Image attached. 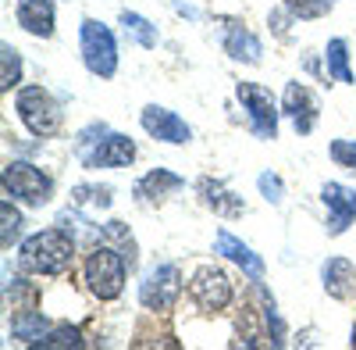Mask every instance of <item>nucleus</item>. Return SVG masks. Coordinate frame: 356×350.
<instances>
[{
    "mask_svg": "<svg viewBox=\"0 0 356 350\" xmlns=\"http://www.w3.org/2000/svg\"><path fill=\"white\" fill-rule=\"evenodd\" d=\"M18 261L25 272H36V275H61L72 268L75 261V240L68 236L65 229H40L33 232L22 250H18Z\"/></svg>",
    "mask_w": 356,
    "mask_h": 350,
    "instance_id": "1",
    "label": "nucleus"
},
{
    "mask_svg": "<svg viewBox=\"0 0 356 350\" xmlns=\"http://www.w3.org/2000/svg\"><path fill=\"white\" fill-rule=\"evenodd\" d=\"M86 282L100 300H118L125 289V254L111 247H93L86 257Z\"/></svg>",
    "mask_w": 356,
    "mask_h": 350,
    "instance_id": "2",
    "label": "nucleus"
},
{
    "mask_svg": "<svg viewBox=\"0 0 356 350\" xmlns=\"http://www.w3.org/2000/svg\"><path fill=\"white\" fill-rule=\"evenodd\" d=\"M15 107H18L22 125L40 139H47V136H54L57 129H61V119H65L61 104H57L43 86H25V90L18 93V100H15Z\"/></svg>",
    "mask_w": 356,
    "mask_h": 350,
    "instance_id": "3",
    "label": "nucleus"
},
{
    "mask_svg": "<svg viewBox=\"0 0 356 350\" xmlns=\"http://www.w3.org/2000/svg\"><path fill=\"white\" fill-rule=\"evenodd\" d=\"M79 43H82V61H86V68L93 75L111 79L118 72V43H114L111 29L104 22L86 18L82 29H79Z\"/></svg>",
    "mask_w": 356,
    "mask_h": 350,
    "instance_id": "4",
    "label": "nucleus"
},
{
    "mask_svg": "<svg viewBox=\"0 0 356 350\" xmlns=\"http://www.w3.org/2000/svg\"><path fill=\"white\" fill-rule=\"evenodd\" d=\"M0 183H4V197H15V200L29 204V208H40V204H47L50 193H54L50 175H43L29 161H11L4 168V175H0Z\"/></svg>",
    "mask_w": 356,
    "mask_h": 350,
    "instance_id": "5",
    "label": "nucleus"
},
{
    "mask_svg": "<svg viewBox=\"0 0 356 350\" xmlns=\"http://www.w3.org/2000/svg\"><path fill=\"white\" fill-rule=\"evenodd\" d=\"M189 297H193L196 307L207 311V314L225 311V307L232 304V279H228V272H221V268H214V265H203V268L193 275V282H189Z\"/></svg>",
    "mask_w": 356,
    "mask_h": 350,
    "instance_id": "6",
    "label": "nucleus"
},
{
    "mask_svg": "<svg viewBox=\"0 0 356 350\" xmlns=\"http://www.w3.org/2000/svg\"><path fill=\"white\" fill-rule=\"evenodd\" d=\"M235 97H239L243 107L250 111V125H253L257 136H264V139H275L278 136V104H275V97L267 93L264 86L239 82V86H235Z\"/></svg>",
    "mask_w": 356,
    "mask_h": 350,
    "instance_id": "7",
    "label": "nucleus"
},
{
    "mask_svg": "<svg viewBox=\"0 0 356 350\" xmlns=\"http://www.w3.org/2000/svg\"><path fill=\"white\" fill-rule=\"evenodd\" d=\"M178 294H182V272H178L175 265H157L150 275L143 279L139 286V300L143 307H150V311H171Z\"/></svg>",
    "mask_w": 356,
    "mask_h": 350,
    "instance_id": "8",
    "label": "nucleus"
},
{
    "mask_svg": "<svg viewBox=\"0 0 356 350\" xmlns=\"http://www.w3.org/2000/svg\"><path fill=\"white\" fill-rule=\"evenodd\" d=\"M139 122H143V129H146V132H150L154 139H161V143H189V139H193V129H189L182 119H178L175 111L157 107V104L143 107Z\"/></svg>",
    "mask_w": 356,
    "mask_h": 350,
    "instance_id": "9",
    "label": "nucleus"
},
{
    "mask_svg": "<svg viewBox=\"0 0 356 350\" xmlns=\"http://www.w3.org/2000/svg\"><path fill=\"white\" fill-rule=\"evenodd\" d=\"M321 200L328 208V232L339 236V232L349 229V222L356 218V193L342 183H324L321 186Z\"/></svg>",
    "mask_w": 356,
    "mask_h": 350,
    "instance_id": "10",
    "label": "nucleus"
},
{
    "mask_svg": "<svg viewBox=\"0 0 356 350\" xmlns=\"http://www.w3.org/2000/svg\"><path fill=\"white\" fill-rule=\"evenodd\" d=\"M132 161H136V143L122 132H111L93 154H82L86 168H125Z\"/></svg>",
    "mask_w": 356,
    "mask_h": 350,
    "instance_id": "11",
    "label": "nucleus"
},
{
    "mask_svg": "<svg viewBox=\"0 0 356 350\" xmlns=\"http://www.w3.org/2000/svg\"><path fill=\"white\" fill-rule=\"evenodd\" d=\"M282 111L296 122V132H310L317 122V97L307 90L303 82H289L285 97H282Z\"/></svg>",
    "mask_w": 356,
    "mask_h": 350,
    "instance_id": "12",
    "label": "nucleus"
},
{
    "mask_svg": "<svg viewBox=\"0 0 356 350\" xmlns=\"http://www.w3.org/2000/svg\"><path fill=\"white\" fill-rule=\"evenodd\" d=\"M321 282H324V294L335 297V300H349L356 297V268L349 265L346 257H328L321 265Z\"/></svg>",
    "mask_w": 356,
    "mask_h": 350,
    "instance_id": "13",
    "label": "nucleus"
},
{
    "mask_svg": "<svg viewBox=\"0 0 356 350\" xmlns=\"http://www.w3.org/2000/svg\"><path fill=\"white\" fill-rule=\"evenodd\" d=\"M214 250H218V254H225L228 261H235V265H239L253 282H264V261H260V257L243 243V240H235L228 229H221L218 236H214Z\"/></svg>",
    "mask_w": 356,
    "mask_h": 350,
    "instance_id": "14",
    "label": "nucleus"
},
{
    "mask_svg": "<svg viewBox=\"0 0 356 350\" xmlns=\"http://www.w3.org/2000/svg\"><path fill=\"white\" fill-rule=\"evenodd\" d=\"M18 25L33 36H54V4L50 0H15Z\"/></svg>",
    "mask_w": 356,
    "mask_h": 350,
    "instance_id": "15",
    "label": "nucleus"
},
{
    "mask_svg": "<svg viewBox=\"0 0 356 350\" xmlns=\"http://www.w3.org/2000/svg\"><path fill=\"white\" fill-rule=\"evenodd\" d=\"M175 190H182V179H178L175 172H168V168H154L150 175H143V179L136 183V200L139 204H154V200H164Z\"/></svg>",
    "mask_w": 356,
    "mask_h": 350,
    "instance_id": "16",
    "label": "nucleus"
},
{
    "mask_svg": "<svg viewBox=\"0 0 356 350\" xmlns=\"http://www.w3.org/2000/svg\"><path fill=\"white\" fill-rule=\"evenodd\" d=\"M200 193H203L207 208H214L218 215H225V218H239V215H243V200L235 197L232 190H225V183H218V179H200Z\"/></svg>",
    "mask_w": 356,
    "mask_h": 350,
    "instance_id": "17",
    "label": "nucleus"
},
{
    "mask_svg": "<svg viewBox=\"0 0 356 350\" xmlns=\"http://www.w3.org/2000/svg\"><path fill=\"white\" fill-rule=\"evenodd\" d=\"M50 329H54V322H50V318H43L40 311H18L15 322H11V336L22 340V343H29V347H40Z\"/></svg>",
    "mask_w": 356,
    "mask_h": 350,
    "instance_id": "18",
    "label": "nucleus"
},
{
    "mask_svg": "<svg viewBox=\"0 0 356 350\" xmlns=\"http://www.w3.org/2000/svg\"><path fill=\"white\" fill-rule=\"evenodd\" d=\"M225 50H228V57H235V61H246V65H257V61H260V54H264L260 40L250 33V29H243V25L228 29Z\"/></svg>",
    "mask_w": 356,
    "mask_h": 350,
    "instance_id": "19",
    "label": "nucleus"
},
{
    "mask_svg": "<svg viewBox=\"0 0 356 350\" xmlns=\"http://www.w3.org/2000/svg\"><path fill=\"white\" fill-rule=\"evenodd\" d=\"M122 25H125V33H129L139 47H146V50L157 47V29L146 22L143 15H136V11H122Z\"/></svg>",
    "mask_w": 356,
    "mask_h": 350,
    "instance_id": "20",
    "label": "nucleus"
},
{
    "mask_svg": "<svg viewBox=\"0 0 356 350\" xmlns=\"http://www.w3.org/2000/svg\"><path fill=\"white\" fill-rule=\"evenodd\" d=\"M324 57H328V79H339V82H356L353 72H349V54H346V40H332L328 50H324Z\"/></svg>",
    "mask_w": 356,
    "mask_h": 350,
    "instance_id": "21",
    "label": "nucleus"
},
{
    "mask_svg": "<svg viewBox=\"0 0 356 350\" xmlns=\"http://www.w3.org/2000/svg\"><path fill=\"white\" fill-rule=\"evenodd\" d=\"M0 65H4V68H0V90L11 93V86L22 79V57H18V50L11 43L0 47Z\"/></svg>",
    "mask_w": 356,
    "mask_h": 350,
    "instance_id": "22",
    "label": "nucleus"
},
{
    "mask_svg": "<svg viewBox=\"0 0 356 350\" xmlns=\"http://www.w3.org/2000/svg\"><path fill=\"white\" fill-rule=\"evenodd\" d=\"M40 347H47V350H72V347H82V333L72 329V326H54Z\"/></svg>",
    "mask_w": 356,
    "mask_h": 350,
    "instance_id": "23",
    "label": "nucleus"
},
{
    "mask_svg": "<svg viewBox=\"0 0 356 350\" xmlns=\"http://www.w3.org/2000/svg\"><path fill=\"white\" fill-rule=\"evenodd\" d=\"M282 4L296 18H321L332 11V0H282Z\"/></svg>",
    "mask_w": 356,
    "mask_h": 350,
    "instance_id": "24",
    "label": "nucleus"
},
{
    "mask_svg": "<svg viewBox=\"0 0 356 350\" xmlns=\"http://www.w3.org/2000/svg\"><path fill=\"white\" fill-rule=\"evenodd\" d=\"M72 197H75V204H97V208H107L111 204V190L107 186H75Z\"/></svg>",
    "mask_w": 356,
    "mask_h": 350,
    "instance_id": "25",
    "label": "nucleus"
},
{
    "mask_svg": "<svg viewBox=\"0 0 356 350\" xmlns=\"http://www.w3.org/2000/svg\"><path fill=\"white\" fill-rule=\"evenodd\" d=\"M0 215H4V250H8V247L15 243V236L22 232V215L15 211V204H11V200L0 204Z\"/></svg>",
    "mask_w": 356,
    "mask_h": 350,
    "instance_id": "26",
    "label": "nucleus"
},
{
    "mask_svg": "<svg viewBox=\"0 0 356 350\" xmlns=\"http://www.w3.org/2000/svg\"><path fill=\"white\" fill-rule=\"evenodd\" d=\"M332 161H335L339 168L356 172V143H353V139H335V143H332Z\"/></svg>",
    "mask_w": 356,
    "mask_h": 350,
    "instance_id": "27",
    "label": "nucleus"
},
{
    "mask_svg": "<svg viewBox=\"0 0 356 350\" xmlns=\"http://www.w3.org/2000/svg\"><path fill=\"white\" fill-rule=\"evenodd\" d=\"M257 186H260V193H264L267 204H282V179H278V175L264 172L260 179H257Z\"/></svg>",
    "mask_w": 356,
    "mask_h": 350,
    "instance_id": "28",
    "label": "nucleus"
},
{
    "mask_svg": "<svg viewBox=\"0 0 356 350\" xmlns=\"http://www.w3.org/2000/svg\"><path fill=\"white\" fill-rule=\"evenodd\" d=\"M349 343H353V347H356V326H353V340H349Z\"/></svg>",
    "mask_w": 356,
    "mask_h": 350,
    "instance_id": "29",
    "label": "nucleus"
}]
</instances>
